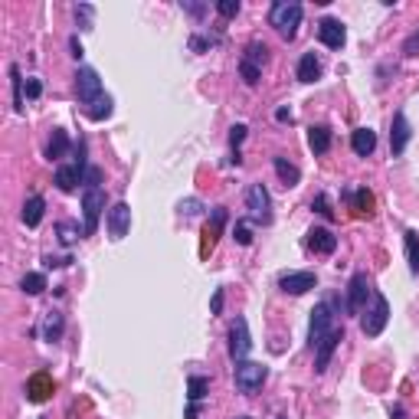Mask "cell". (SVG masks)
I'll return each mask as SVG.
<instances>
[{
	"label": "cell",
	"instance_id": "obj_28",
	"mask_svg": "<svg viewBox=\"0 0 419 419\" xmlns=\"http://www.w3.org/2000/svg\"><path fill=\"white\" fill-rule=\"evenodd\" d=\"M62 328H66V321H62V315L60 311H50V315H46V321H43V337L46 341H60L62 337Z\"/></svg>",
	"mask_w": 419,
	"mask_h": 419
},
{
	"label": "cell",
	"instance_id": "obj_37",
	"mask_svg": "<svg viewBox=\"0 0 419 419\" xmlns=\"http://www.w3.org/2000/svg\"><path fill=\"white\" fill-rule=\"evenodd\" d=\"M311 210H318V213L325 216V220H334V210H331V203H328L325 194H318V197L311 200Z\"/></svg>",
	"mask_w": 419,
	"mask_h": 419
},
{
	"label": "cell",
	"instance_id": "obj_6",
	"mask_svg": "<svg viewBox=\"0 0 419 419\" xmlns=\"http://www.w3.org/2000/svg\"><path fill=\"white\" fill-rule=\"evenodd\" d=\"M102 210H105V190H102V187H86V190H82V216H86V236H92V233L99 230Z\"/></svg>",
	"mask_w": 419,
	"mask_h": 419
},
{
	"label": "cell",
	"instance_id": "obj_20",
	"mask_svg": "<svg viewBox=\"0 0 419 419\" xmlns=\"http://www.w3.org/2000/svg\"><path fill=\"white\" fill-rule=\"evenodd\" d=\"M321 79V60L315 52H305L298 60V82H318Z\"/></svg>",
	"mask_w": 419,
	"mask_h": 419
},
{
	"label": "cell",
	"instance_id": "obj_15",
	"mask_svg": "<svg viewBox=\"0 0 419 419\" xmlns=\"http://www.w3.org/2000/svg\"><path fill=\"white\" fill-rule=\"evenodd\" d=\"M410 121H406V115L403 111H396L393 115V125H390V151L393 155H403L406 151V145H410Z\"/></svg>",
	"mask_w": 419,
	"mask_h": 419
},
{
	"label": "cell",
	"instance_id": "obj_23",
	"mask_svg": "<svg viewBox=\"0 0 419 419\" xmlns=\"http://www.w3.org/2000/svg\"><path fill=\"white\" fill-rule=\"evenodd\" d=\"M403 246H406V262H410V272L419 275V233L416 230L403 233Z\"/></svg>",
	"mask_w": 419,
	"mask_h": 419
},
{
	"label": "cell",
	"instance_id": "obj_26",
	"mask_svg": "<svg viewBox=\"0 0 419 419\" xmlns=\"http://www.w3.org/2000/svg\"><path fill=\"white\" fill-rule=\"evenodd\" d=\"M43 210H46V200L43 197H30L23 203V223H26V226H40V220H43Z\"/></svg>",
	"mask_w": 419,
	"mask_h": 419
},
{
	"label": "cell",
	"instance_id": "obj_30",
	"mask_svg": "<svg viewBox=\"0 0 419 419\" xmlns=\"http://www.w3.org/2000/svg\"><path fill=\"white\" fill-rule=\"evenodd\" d=\"M89 115V118L92 121H105L111 115V95H102V99H99V102H92L89 105V108H82Z\"/></svg>",
	"mask_w": 419,
	"mask_h": 419
},
{
	"label": "cell",
	"instance_id": "obj_19",
	"mask_svg": "<svg viewBox=\"0 0 419 419\" xmlns=\"http://www.w3.org/2000/svg\"><path fill=\"white\" fill-rule=\"evenodd\" d=\"M351 147H354V155L357 157H370L374 155V147H376V135L370 128H357L351 135Z\"/></svg>",
	"mask_w": 419,
	"mask_h": 419
},
{
	"label": "cell",
	"instance_id": "obj_9",
	"mask_svg": "<svg viewBox=\"0 0 419 419\" xmlns=\"http://www.w3.org/2000/svg\"><path fill=\"white\" fill-rule=\"evenodd\" d=\"M370 295H374V289H370L367 272H357L351 279V285H347V311H351V315H360Z\"/></svg>",
	"mask_w": 419,
	"mask_h": 419
},
{
	"label": "cell",
	"instance_id": "obj_43",
	"mask_svg": "<svg viewBox=\"0 0 419 419\" xmlns=\"http://www.w3.org/2000/svg\"><path fill=\"white\" fill-rule=\"evenodd\" d=\"M210 311H213V315H220V311H223V289H216V291H213V301H210Z\"/></svg>",
	"mask_w": 419,
	"mask_h": 419
},
{
	"label": "cell",
	"instance_id": "obj_38",
	"mask_svg": "<svg viewBox=\"0 0 419 419\" xmlns=\"http://www.w3.org/2000/svg\"><path fill=\"white\" fill-rule=\"evenodd\" d=\"M216 10H220V17H236L240 13V0H220Z\"/></svg>",
	"mask_w": 419,
	"mask_h": 419
},
{
	"label": "cell",
	"instance_id": "obj_7",
	"mask_svg": "<svg viewBox=\"0 0 419 419\" xmlns=\"http://www.w3.org/2000/svg\"><path fill=\"white\" fill-rule=\"evenodd\" d=\"M86 174H89V167H86V141H82V155H79L72 164H66V167L56 171V187H60L62 194H72V190L86 180Z\"/></svg>",
	"mask_w": 419,
	"mask_h": 419
},
{
	"label": "cell",
	"instance_id": "obj_16",
	"mask_svg": "<svg viewBox=\"0 0 419 419\" xmlns=\"http://www.w3.org/2000/svg\"><path fill=\"white\" fill-rule=\"evenodd\" d=\"M223 223H226V210L216 206L213 216H210V223H206V230H203V246H200V256H210V252H213L216 240H220V233H223Z\"/></svg>",
	"mask_w": 419,
	"mask_h": 419
},
{
	"label": "cell",
	"instance_id": "obj_31",
	"mask_svg": "<svg viewBox=\"0 0 419 419\" xmlns=\"http://www.w3.org/2000/svg\"><path fill=\"white\" fill-rule=\"evenodd\" d=\"M20 289H23L26 295H40V291L46 289V275L43 272H26L23 282H20Z\"/></svg>",
	"mask_w": 419,
	"mask_h": 419
},
{
	"label": "cell",
	"instance_id": "obj_3",
	"mask_svg": "<svg viewBox=\"0 0 419 419\" xmlns=\"http://www.w3.org/2000/svg\"><path fill=\"white\" fill-rule=\"evenodd\" d=\"M246 210H249V220L259 223V226H269L272 223V197L262 184H252L246 190Z\"/></svg>",
	"mask_w": 419,
	"mask_h": 419
},
{
	"label": "cell",
	"instance_id": "obj_4",
	"mask_svg": "<svg viewBox=\"0 0 419 419\" xmlns=\"http://www.w3.org/2000/svg\"><path fill=\"white\" fill-rule=\"evenodd\" d=\"M370 298H374V308L360 318V331L367 334V337H380L384 328H386V321H390V301H386L380 291H374Z\"/></svg>",
	"mask_w": 419,
	"mask_h": 419
},
{
	"label": "cell",
	"instance_id": "obj_25",
	"mask_svg": "<svg viewBox=\"0 0 419 419\" xmlns=\"http://www.w3.org/2000/svg\"><path fill=\"white\" fill-rule=\"evenodd\" d=\"M272 164H275V174L282 177V184H285V187H295V184L301 180V171L295 167V164H289V161H285V157H272Z\"/></svg>",
	"mask_w": 419,
	"mask_h": 419
},
{
	"label": "cell",
	"instance_id": "obj_33",
	"mask_svg": "<svg viewBox=\"0 0 419 419\" xmlns=\"http://www.w3.org/2000/svg\"><path fill=\"white\" fill-rule=\"evenodd\" d=\"M240 76L246 79V86H259V79H262V69L252 66V62L240 60Z\"/></svg>",
	"mask_w": 419,
	"mask_h": 419
},
{
	"label": "cell",
	"instance_id": "obj_21",
	"mask_svg": "<svg viewBox=\"0 0 419 419\" xmlns=\"http://www.w3.org/2000/svg\"><path fill=\"white\" fill-rule=\"evenodd\" d=\"M308 145H311L315 155H328V147H331V128H328V125H311Z\"/></svg>",
	"mask_w": 419,
	"mask_h": 419
},
{
	"label": "cell",
	"instance_id": "obj_27",
	"mask_svg": "<svg viewBox=\"0 0 419 419\" xmlns=\"http://www.w3.org/2000/svg\"><path fill=\"white\" fill-rule=\"evenodd\" d=\"M10 82H13V111L17 115H23V92H26V82L23 76H20V66H10Z\"/></svg>",
	"mask_w": 419,
	"mask_h": 419
},
{
	"label": "cell",
	"instance_id": "obj_2",
	"mask_svg": "<svg viewBox=\"0 0 419 419\" xmlns=\"http://www.w3.org/2000/svg\"><path fill=\"white\" fill-rule=\"evenodd\" d=\"M265 376H269V367H265V364H256V360H240V364L233 367V380H236V390H240V393H256L259 386L265 384Z\"/></svg>",
	"mask_w": 419,
	"mask_h": 419
},
{
	"label": "cell",
	"instance_id": "obj_41",
	"mask_svg": "<svg viewBox=\"0 0 419 419\" xmlns=\"http://www.w3.org/2000/svg\"><path fill=\"white\" fill-rule=\"evenodd\" d=\"M43 86H40V79H26V99H40Z\"/></svg>",
	"mask_w": 419,
	"mask_h": 419
},
{
	"label": "cell",
	"instance_id": "obj_18",
	"mask_svg": "<svg viewBox=\"0 0 419 419\" xmlns=\"http://www.w3.org/2000/svg\"><path fill=\"white\" fill-rule=\"evenodd\" d=\"M308 249H315V252H321V256H331L334 249H337V236H334L331 230H325V226H311L308 230Z\"/></svg>",
	"mask_w": 419,
	"mask_h": 419
},
{
	"label": "cell",
	"instance_id": "obj_24",
	"mask_svg": "<svg viewBox=\"0 0 419 419\" xmlns=\"http://www.w3.org/2000/svg\"><path fill=\"white\" fill-rule=\"evenodd\" d=\"M347 200H354V210H357L360 216H370V213H374V194H370L367 187L347 190Z\"/></svg>",
	"mask_w": 419,
	"mask_h": 419
},
{
	"label": "cell",
	"instance_id": "obj_14",
	"mask_svg": "<svg viewBox=\"0 0 419 419\" xmlns=\"http://www.w3.org/2000/svg\"><path fill=\"white\" fill-rule=\"evenodd\" d=\"M318 36H321V43L328 46V50H341L344 40H347V33H344V23L334 17H325L321 23H318Z\"/></svg>",
	"mask_w": 419,
	"mask_h": 419
},
{
	"label": "cell",
	"instance_id": "obj_34",
	"mask_svg": "<svg viewBox=\"0 0 419 419\" xmlns=\"http://www.w3.org/2000/svg\"><path fill=\"white\" fill-rule=\"evenodd\" d=\"M92 17H95V7L92 4H79L76 7V20L82 30H92Z\"/></svg>",
	"mask_w": 419,
	"mask_h": 419
},
{
	"label": "cell",
	"instance_id": "obj_32",
	"mask_svg": "<svg viewBox=\"0 0 419 419\" xmlns=\"http://www.w3.org/2000/svg\"><path fill=\"white\" fill-rule=\"evenodd\" d=\"M206 390H210V380H206V376H190V384H187L190 403H200L206 396Z\"/></svg>",
	"mask_w": 419,
	"mask_h": 419
},
{
	"label": "cell",
	"instance_id": "obj_36",
	"mask_svg": "<svg viewBox=\"0 0 419 419\" xmlns=\"http://www.w3.org/2000/svg\"><path fill=\"white\" fill-rule=\"evenodd\" d=\"M233 240L240 242V246H249V242H252V230H249V223H236V226H233Z\"/></svg>",
	"mask_w": 419,
	"mask_h": 419
},
{
	"label": "cell",
	"instance_id": "obj_40",
	"mask_svg": "<svg viewBox=\"0 0 419 419\" xmlns=\"http://www.w3.org/2000/svg\"><path fill=\"white\" fill-rule=\"evenodd\" d=\"M403 52H406V56H416V52H419V30L410 36V40H406V43H403Z\"/></svg>",
	"mask_w": 419,
	"mask_h": 419
},
{
	"label": "cell",
	"instance_id": "obj_13",
	"mask_svg": "<svg viewBox=\"0 0 419 419\" xmlns=\"http://www.w3.org/2000/svg\"><path fill=\"white\" fill-rule=\"evenodd\" d=\"M318 285L315 272H289L279 279V289L285 291V295H305V291H311Z\"/></svg>",
	"mask_w": 419,
	"mask_h": 419
},
{
	"label": "cell",
	"instance_id": "obj_29",
	"mask_svg": "<svg viewBox=\"0 0 419 419\" xmlns=\"http://www.w3.org/2000/svg\"><path fill=\"white\" fill-rule=\"evenodd\" d=\"M242 60L262 69V66H265V60H269V50H265V43H259V40H252V43L246 46V52H242Z\"/></svg>",
	"mask_w": 419,
	"mask_h": 419
},
{
	"label": "cell",
	"instance_id": "obj_22",
	"mask_svg": "<svg viewBox=\"0 0 419 419\" xmlns=\"http://www.w3.org/2000/svg\"><path fill=\"white\" fill-rule=\"evenodd\" d=\"M69 151V135L62 128H52V138H50V145H46V157L50 161H62Z\"/></svg>",
	"mask_w": 419,
	"mask_h": 419
},
{
	"label": "cell",
	"instance_id": "obj_39",
	"mask_svg": "<svg viewBox=\"0 0 419 419\" xmlns=\"http://www.w3.org/2000/svg\"><path fill=\"white\" fill-rule=\"evenodd\" d=\"M60 240H62V246H72V242H76V226H72V223H60Z\"/></svg>",
	"mask_w": 419,
	"mask_h": 419
},
{
	"label": "cell",
	"instance_id": "obj_5",
	"mask_svg": "<svg viewBox=\"0 0 419 419\" xmlns=\"http://www.w3.org/2000/svg\"><path fill=\"white\" fill-rule=\"evenodd\" d=\"M76 95H79V105L82 108H89L92 102H99L102 99V79H99V72L95 69H89V66H82L76 72Z\"/></svg>",
	"mask_w": 419,
	"mask_h": 419
},
{
	"label": "cell",
	"instance_id": "obj_35",
	"mask_svg": "<svg viewBox=\"0 0 419 419\" xmlns=\"http://www.w3.org/2000/svg\"><path fill=\"white\" fill-rule=\"evenodd\" d=\"M246 135H249V128H246V125H233V128H230V145H233V155H240V145L246 141Z\"/></svg>",
	"mask_w": 419,
	"mask_h": 419
},
{
	"label": "cell",
	"instance_id": "obj_42",
	"mask_svg": "<svg viewBox=\"0 0 419 419\" xmlns=\"http://www.w3.org/2000/svg\"><path fill=\"white\" fill-rule=\"evenodd\" d=\"M180 213H184V216L200 213V203H197V200H184V203H180Z\"/></svg>",
	"mask_w": 419,
	"mask_h": 419
},
{
	"label": "cell",
	"instance_id": "obj_46",
	"mask_svg": "<svg viewBox=\"0 0 419 419\" xmlns=\"http://www.w3.org/2000/svg\"><path fill=\"white\" fill-rule=\"evenodd\" d=\"M390 416H393V419H406V410H403V406H390Z\"/></svg>",
	"mask_w": 419,
	"mask_h": 419
},
{
	"label": "cell",
	"instance_id": "obj_11",
	"mask_svg": "<svg viewBox=\"0 0 419 419\" xmlns=\"http://www.w3.org/2000/svg\"><path fill=\"white\" fill-rule=\"evenodd\" d=\"M341 341H344V331L341 328H331V334L315 347V370L318 374H325L328 370V364H331V357H334V351H337V344Z\"/></svg>",
	"mask_w": 419,
	"mask_h": 419
},
{
	"label": "cell",
	"instance_id": "obj_44",
	"mask_svg": "<svg viewBox=\"0 0 419 419\" xmlns=\"http://www.w3.org/2000/svg\"><path fill=\"white\" fill-rule=\"evenodd\" d=\"M184 10H187V13H194V17H203V4H184Z\"/></svg>",
	"mask_w": 419,
	"mask_h": 419
},
{
	"label": "cell",
	"instance_id": "obj_17",
	"mask_svg": "<svg viewBox=\"0 0 419 419\" xmlns=\"http://www.w3.org/2000/svg\"><path fill=\"white\" fill-rule=\"evenodd\" d=\"M52 390H56V380H52L50 374H33L26 380V400H33V403L50 400Z\"/></svg>",
	"mask_w": 419,
	"mask_h": 419
},
{
	"label": "cell",
	"instance_id": "obj_45",
	"mask_svg": "<svg viewBox=\"0 0 419 419\" xmlns=\"http://www.w3.org/2000/svg\"><path fill=\"white\" fill-rule=\"evenodd\" d=\"M69 46H72V56H76V60H82V43H79V36H72V40H69Z\"/></svg>",
	"mask_w": 419,
	"mask_h": 419
},
{
	"label": "cell",
	"instance_id": "obj_48",
	"mask_svg": "<svg viewBox=\"0 0 419 419\" xmlns=\"http://www.w3.org/2000/svg\"><path fill=\"white\" fill-rule=\"evenodd\" d=\"M240 419H249V416H240Z\"/></svg>",
	"mask_w": 419,
	"mask_h": 419
},
{
	"label": "cell",
	"instance_id": "obj_8",
	"mask_svg": "<svg viewBox=\"0 0 419 419\" xmlns=\"http://www.w3.org/2000/svg\"><path fill=\"white\" fill-rule=\"evenodd\" d=\"M331 321H334V315H331V301H321V305H315V311H311V325H308V347L315 351L318 344L325 341L328 334H331Z\"/></svg>",
	"mask_w": 419,
	"mask_h": 419
},
{
	"label": "cell",
	"instance_id": "obj_47",
	"mask_svg": "<svg viewBox=\"0 0 419 419\" xmlns=\"http://www.w3.org/2000/svg\"><path fill=\"white\" fill-rule=\"evenodd\" d=\"M275 118H279V121H291V111L289 108H279V111H275Z\"/></svg>",
	"mask_w": 419,
	"mask_h": 419
},
{
	"label": "cell",
	"instance_id": "obj_12",
	"mask_svg": "<svg viewBox=\"0 0 419 419\" xmlns=\"http://www.w3.org/2000/svg\"><path fill=\"white\" fill-rule=\"evenodd\" d=\"M131 230V206L128 203H115L108 210V236L111 240H125Z\"/></svg>",
	"mask_w": 419,
	"mask_h": 419
},
{
	"label": "cell",
	"instance_id": "obj_1",
	"mask_svg": "<svg viewBox=\"0 0 419 419\" xmlns=\"http://www.w3.org/2000/svg\"><path fill=\"white\" fill-rule=\"evenodd\" d=\"M301 4H295V0H275L272 10H269V23L279 30V36L282 40H295V33H298L301 26Z\"/></svg>",
	"mask_w": 419,
	"mask_h": 419
},
{
	"label": "cell",
	"instance_id": "obj_10",
	"mask_svg": "<svg viewBox=\"0 0 419 419\" xmlns=\"http://www.w3.org/2000/svg\"><path fill=\"white\" fill-rule=\"evenodd\" d=\"M249 347H252V337H249V325L246 318H236L230 328V357L240 364V360H246Z\"/></svg>",
	"mask_w": 419,
	"mask_h": 419
}]
</instances>
